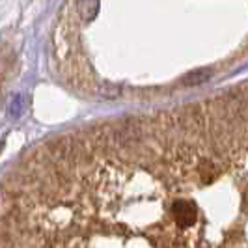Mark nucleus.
Returning <instances> with one entry per match:
<instances>
[{
  "mask_svg": "<svg viewBox=\"0 0 248 248\" xmlns=\"http://www.w3.org/2000/svg\"><path fill=\"white\" fill-rule=\"evenodd\" d=\"M101 95L108 97V99H116L120 95V88L112 86V84H105V86H101Z\"/></svg>",
  "mask_w": 248,
  "mask_h": 248,
  "instance_id": "obj_4",
  "label": "nucleus"
},
{
  "mask_svg": "<svg viewBox=\"0 0 248 248\" xmlns=\"http://www.w3.org/2000/svg\"><path fill=\"white\" fill-rule=\"evenodd\" d=\"M97 0H77V13L84 23H90L97 15Z\"/></svg>",
  "mask_w": 248,
  "mask_h": 248,
  "instance_id": "obj_2",
  "label": "nucleus"
},
{
  "mask_svg": "<svg viewBox=\"0 0 248 248\" xmlns=\"http://www.w3.org/2000/svg\"><path fill=\"white\" fill-rule=\"evenodd\" d=\"M170 215L177 228H190L198 218V209L190 200H175L170 205Z\"/></svg>",
  "mask_w": 248,
  "mask_h": 248,
  "instance_id": "obj_1",
  "label": "nucleus"
},
{
  "mask_svg": "<svg viewBox=\"0 0 248 248\" xmlns=\"http://www.w3.org/2000/svg\"><path fill=\"white\" fill-rule=\"evenodd\" d=\"M25 95H15L13 101L10 103V116L12 118H19L23 112H25Z\"/></svg>",
  "mask_w": 248,
  "mask_h": 248,
  "instance_id": "obj_3",
  "label": "nucleus"
}]
</instances>
